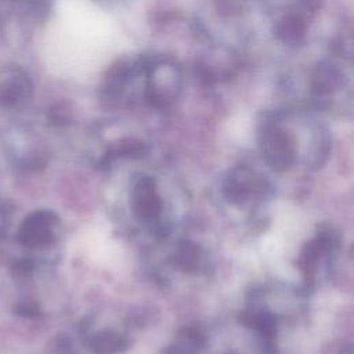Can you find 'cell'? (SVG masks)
<instances>
[{
    "label": "cell",
    "mask_w": 354,
    "mask_h": 354,
    "mask_svg": "<svg viewBox=\"0 0 354 354\" xmlns=\"http://www.w3.org/2000/svg\"><path fill=\"white\" fill-rule=\"evenodd\" d=\"M145 97L152 106L165 108L177 100L181 91L180 68L165 58H144Z\"/></svg>",
    "instance_id": "cell-1"
},
{
    "label": "cell",
    "mask_w": 354,
    "mask_h": 354,
    "mask_svg": "<svg viewBox=\"0 0 354 354\" xmlns=\"http://www.w3.org/2000/svg\"><path fill=\"white\" fill-rule=\"evenodd\" d=\"M33 95V82L28 72L18 65H6L0 69V106L21 109Z\"/></svg>",
    "instance_id": "cell-2"
},
{
    "label": "cell",
    "mask_w": 354,
    "mask_h": 354,
    "mask_svg": "<svg viewBox=\"0 0 354 354\" xmlns=\"http://www.w3.org/2000/svg\"><path fill=\"white\" fill-rule=\"evenodd\" d=\"M344 84L343 72L332 62H319L311 77V93L317 100H324L336 91H339Z\"/></svg>",
    "instance_id": "cell-3"
},
{
    "label": "cell",
    "mask_w": 354,
    "mask_h": 354,
    "mask_svg": "<svg viewBox=\"0 0 354 354\" xmlns=\"http://www.w3.org/2000/svg\"><path fill=\"white\" fill-rule=\"evenodd\" d=\"M140 75H144V58L120 59L113 64L105 76V88L109 94H122Z\"/></svg>",
    "instance_id": "cell-4"
},
{
    "label": "cell",
    "mask_w": 354,
    "mask_h": 354,
    "mask_svg": "<svg viewBox=\"0 0 354 354\" xmlns=\"http://www.w3.org/2000/svg\"><path fill=\"white\" fill-rule=\"evenodd\" d=\"M266 156L275 166H285L293 156V142L286 131L279 127H270L263 137Z\"/></svg>",
    "instance_id": "cell-5"
},
{
    "label": "cell",
    "mask_w": 354,
    "mask_h": 354,
    "mask_svg": "<svg viewBox=\"0 0 354 354\" xmlns=\"http://www.w3.org/2000/svg\"><path fill=\"white\" fill-rule=\"evenodd\" d=\"M275 36L285 44H299L303 41L307 32L306 19L295 12L283 15L275 24Z\"/></svg>",
    "instance_id": "cell-6"
},
{
    "label": "cell",
    "mask_w": 354,
    "mask_h": 354,
    "mask_svg": "<svg viewBox=\"0 0 354 354\" xmlns=\"http://www.w3.org/2000/svg\"><path fill=\"white\" fill-rule=\"evenodd\" d=\"M8 1H12V3H19V1H30V0H8Z\"/></svg>",
    "instance_id": "cell-7"
}]
</instances>
